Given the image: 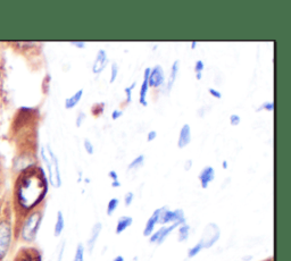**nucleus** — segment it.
I'll use <instances>...</instances> for the list:
<instances>
[{
  "mask_svg": "<svg viewBox=\"0 0 291 261\" xmlns=\"http://www.w3.org/2000/svg\"><path fill=\"white\" fill-rule=\"evenodd\" d=\"M85 253H86V249L85 245L82 243H78L75 250V254H74L73 261H85Z\"/></svg>",
  "mask_w": 291,
  "mask_h": 261,
  "instance_id": "21",
  "label": "nucleus"
},
{
  "mask_svg": "<svg viewBox=\"0 0 291 261\" xmlns=\"http://www.w3.org/2000/svg\"><path fill=\"white\" fill-rule=\"evenodd\" d=\"M13 241V228L6 219L0 221V261L6 257Z\"/></svg>",
  "mask_w": 291,
  "mask_h": 261,
  "instance_id": "4",
  "label": "nucleus"
},
{
  "mask_svg": "<svg viewBox=\"0 0 291 261\" xmlns=\"http://www.w3.org/2000/svg\"><path fill=\"white\" fill-rule=\"evenodd\" d=\"M223 168H226V161L223 162Z\"/></svg>",
  "mask_w": 291,
  "mask_h": 261,
  "instance_id": "43",
  "label": "nucleus"
},
{
  "mask_svg": "<svg viewBox=\"0 0 291 261\" xmlns=\"http://www.w3.org/2000/svg\"><path fill=\"white\" fill-rule=\"evenodd\" d=\"M191 141V128L189 124H184L180 129L179 140H178V147L180 149L186 148Z\"/></svg>",
  "mask_w": 291,
  "mask_h": 261,
  "instance_id": "12",
  "label": "nucleus"
},
{
  "mask_svg": "<svg viewBox=\"0 0 291 261\" xmlns=\"http://www.w3.org/2000/svg\"><path fill=\"white\" fill-rule=\"evenodd\" d=\"M240 122H241V117H240L239 115L232 114L230 116V124L232 125V126H238Z\"/></svg>",
  "mask_w": 291,
  "mask_h": 261,
  "instance_id": "28",
  "label": "nucleus"
},
{
  "mask_svg": "<svg viewBox=\"0 0 291 261\" xmlns=\"http://www.w3.org/2000/svg\"><path fill=\"white\" fill-rule=\"evenodd\" d=\"M198 179L200 181V185L202 189H207L209 188V185L212 183V182L214 181L215 179V170L212 166H206L204 169H202L199 176H198Z\"/></svg>",
  "mask_w": 291,
  "mask_h": 261,
  "instance_id": "11",
  "label": "nucleus"
},
{
  "mask_svg": "<svg viewBox=\"0 0 291 261\" xmlns=\"http://www.w3.org/2000/svg\"><path fill=\"white\" fill-rule=\"evenodd\" d=\"M149 86L158 88L164 83V71L160 65H156V66L150 69L149 73Z\"/></svg>",
  "mask_w": 291,
  "mask_h": 261,
  "instance_id": "9",
  "label": "nucleus"
},
{
  "mask_svg": "<svg viewBox=\"0 0 291 261\" xmlns=\"http://www.w3.org/2000/svg\"><path fill=\"white\" fill-rule=\"evenodd\" d=\"M133 198H135V194H133V192H128L126 195H124V203H126L127 207L131 206Z\"/></svg>",
  "mask_w": 291,
  "mask_h": 261,
  "instance_id": "30",
  "label": "nucleus"
},
{
  "mask_svg": "<svg viewBox=\"0 0 291 261\" xmlns=\"http://www.w3.org/2000/svg\"><path fill=\"white\" fill-rule=\"evenodd\" d=\"M108 176L110 177V179H112L113 181H117L118 180V175H117V173L115 170H110L109 173H108Z\"/></svg>",
  "mask_w": 291,
  "mask_h": 261,
  "instance_id": "36",
  "label": "nucleus"
},
{
  "mask_svg": "<svg viewBox=\"0 0 291 261\" xmlns=\"http://www.w3.org/2000/svg\"><path fill=\"white\" fill-rule=\"evenodd\" d=\"M204 68H205L204 62H202V60H197L196 65H195V72H196V74L202 73V71H204Z\"/></svg>",
  "mask_w": 291,
  "mask_h": 261,
  "instance_id": "31",
  "label": "nucleus"
},
{
  "mask_svg": "<svg viewBox=\"0 0 291 261\" xmlns=\"http://www.w3.org/2000/svg\"><path fill=\"white\" fill-rule=\"evenodd\" d=\"M82 96H83V89H80V90H77L72 97L67 98V99L65 100V108L66 109H73L74 107H75L78 102H80Z\"/></svg>",
  "mask_w": 291,
  "mask_h": 261,
  "instance_id": "17",
  "label": "nucleus"
},
{
  "mask_svg": "<svg viewBox=\"0 0 291 261\" xmlns=\"http://www.w3.org/2000/svg\"><path fill=\"white\" fill-rule=\"evenodd\" d=\"M204 249L202 248V244L200 243V242H198V243L195 245V246H192V248L189 249L188 251V257L189 258H193V257H196V255L200 252V251Z\"/></svg>",
  "mask_w": 291,
  "mask_h": 261,
  "instance_id": "24",
  "label": "nucleus"
},
{
  "mask_svg": "<svg viewBox=\"0 0 291 261\" xmlns=\"http://www.w3.org/2000/svg\"><path fill=\"white\" fill-rule=\"evenodd\" d=\"M122 115H123V110L115 109V110H113V113H112V118H113L114 120H116V119H118L119 117H121Z\"/></svg>",
  "mask_w": 291,
  "mask_h": 261,
  "instance_id": "34",
  "label": "nucleus"
},
{
  "mask_svg": "<svg viewBox=\"0 0 291 261\" xmlns=\"http://www.w3.org/2000/svg\"><path fill=\"white\" fill-rule=\"evenodd\" d=\"M132 223L133 218L130 216H122L121 218H118L116 228H115V233H116L117 235L122 234L124 231L128 230V228L132 225Z\"/></svg>",
  "mask_w": 291,
  "mask_h": 261,
  "instance_id": "16",
  "label": "nucleus"
},
{
  "mask_svg": "<svg viewBox=\"0 0 291 261\" xmlns=\"http://www.w3.org/2000/svg\"><path fill=\"white\" fill-rule=\"evenodd\" d=\"M71 45L77 47V48H85L86 42H78V41H73V42H71Z\"/></svg>",
  "mask_w": 291,
  "mask_h": 261,
  "instance_id": "37",
  "label": "nucleus"
},
{
  "mask_svg": "<svg viewBox=\"0 0 291 261\" xmlns=\"http://www.w3.org/2000/svg\"><path fill=\"white\" fill-rule=\"evenodd\" d=\"M149 73H150V68L148 67V68H146V71H145L144 81H142V84L140 88V93H139L140 104L144 107H147V105H148L147 101H146V96H147V92H148V88H149V82H148V80H149Z\"/></svg>",
  "mask_w": 291,
  "mask_h": 261,
  "instance_id": "15",
  "label": "nucleus"
},
{
  "mask_svg": "<svg viewBox=\"0 0 291 261\" xmlns=\"http://www.w3.org/2000/svg\"><path fill=\"white\" fill-rule=\"evenodd\" d=\"M101 230H103V224L101 223H96L94 227L91 228V234L89 240H88V250H89V252H92L95 249V245L97 243V240H98V237L101 233Z\"/></svg>",
  "mask_w": 291,
  "mask_h": 261,
  "instance_id": "13",
  "label": "nucleus"
},
{
  "mask_svg": "<svg viewBox=\"0 0 291 261\" xmlns=\"http://www.w3.org/2000/svg\"><path fill=\"white\" fill-rule=\"evenodd\" d=\"M135 86H136V82L132 83L130 86L124 89V91H126V93H127V101L128 102H131V100H132V90L135 89Z\"/></svg>",
  "mask_w": 291,
  "mask_h": 261,
  "instance_id": "29",
  "label": "nucleus"
},
{
  "mask_svg": "<svg viewBox=\"0 0 291 261\" xmlns=\"http://www.w3.org/2000/svg\"><path fill=\"white\" fill-rule=\"evenodd\" d=\"M159 212H160V208L159 209H157V210L154 211V213L150 216V218L148 219V222L146 224V226H145V230H144V236L148 237V236H150L152 233H154L155 231V227L157 224H158V219H159Z\"/></svg>",
  "mask_w": 291,
  "mask_h": 261,
  "instance_id": "14",
  "label": "nucleus"
},
{
  "mask_svg": "<svg viewBox=\"0 0 291 261\" xmlns=\"http://www.w3.org/2000/svg\"><path fill=\"white\" fill-rule=\"evenodd\" d=\"M85 119H86V113H78L77 115V118H76V126L77 127H81V125L82 123L85 122Z\"/></svg>",
  "mask_w": 291,
  "mask_h": 261,
  "instance_id": "32",
  "label": "nucleus"
},
{
  "mask_svg": "<svg viewBox=\"0 0 291 261\" xmlns=\"http://www.w3.org/2000/svg\"><path fill=\"white\" fill-rule=\"evenodd\" d=\"M156 137H157V132H156V130H150V132L148 133V135H147V141H148V142L154 141V140L156 139Z\"/></svg>",
  "mask_w": 291,
  "mask_h": 261,
  "instance_id": "35",
  "label": "nucleus"
},
{
  "mask_svg": "<svg viewBox=\"0 0 291 261\" xmlns=\"http://www.w3.org/2000/svg\"><path fill=\"white\" fill-rule=\"evenodd\" d=\"M65 228V221H64V215L62 211L57 212V218H56V223H55V227H54V235L58 237L62 235V233Z\"/></svg>",
  "mask_w": 291,
  "mask_h": 261,
  "instance_id": "18",
  "label": "nucleus"
},
{
  "mask_svg": "<svg viewBox=\"0 0 291 261\" xmlns=\"http://www.w3.org/2000/svg\"><path fill=\"white\" fill-rule=\"evenodd\" d=\"M47 192L48 183L44 170L33 167L25 169L18 176L14 188V199L17 208L27 215L44 201Z\"/></svg>",
  "mask_w": 291,
  "mask_h": 261,
  "instance_id": "1",
  "label": "nucleus"
},
{
  "mask_svg": "<svg viewBox=\"0 0 291 261\" xmlns=\"http://www.w3.org/2000/svg\"><path fill=\"white\" fill-rule=\"evenodd\" d=\"M262 109H264V110H267V111H273L274 110V104L272 101H267V102H264L260 108H258L257 111H261Z\"/></svg>",
  "mask_w": 291,
  "mask_h": 261,
  "instance_id": "27",
  "label": "nucleus"
},
{
  "mask_svg": "<svg viewBox=\"0 0 291 261\" xmlns=\"http://www.w3.org/2000/svg\"><path fill=\"white\" fill-rule=\"evenodd\" d=\"M144 160H145L144 155L138 156L137 158H135V159L132 160L131 164L129 165L128 169H129V170H131V169H133V168H138V167H140V166L142 165V162H144Z\"/></svg>",
  "mask_w": 291,
  "mask_h": 261,
  "instance_id": "23",
  "label": "nucleus"
},
{
  "mask_svg": "<svg viewBox=\"0 0 291 261\" xmlns=\"http://www.w3.org/2000/svg\"><path fill=\"white\" fill-rule=\"evenodd\" d=\"M118 199L116 198H113V199H110L109 201H108V204H107V210H106V212H107V215L108 216H112L114 211L116 210V208L118 207Z\"/></svg>",
  "mask_w": 291,
  "mask_h": 261,
  "instance_id": "22",
  "label": "nucleus"
},
{
  "mask_svg": "<svg viewBox=\"0 0 291 261\" xmlns=\"http://www.w3.org/2000/svg\"><path fill=\"white\" fill-rule=\"evenodd\" d=\"M118 75V65L116 63H113L112 64V74H110V83H114L115 80H116V77Z\"/></svg>",
  "mask_w": 291,
  "mask_h": 261,
  "instance_id": "25",
  "label": "nucleus"
},
{
  "mask_svg": "<svg viewBox=\"0 0 291 261\" xmlns=\"http://www.w3.org/2000/svg\"><path fill=\"white\" fill-rule=\"evenodd\" d=\"M196 45H197V42H196V41H193V42L191 44V46H192V47H191V48H192V49H195V48H196Z\"/></svg>",
  "mask_w": 291,
  "mask_h": 261,
  "instance_id": "42",
  "label": "nucleus"
},
{
  "mask_svg": "<svg viewBox=\"0 0 291 261\" xmlns=\"http://www.w3.org/2000/svg\"><path fill=\"white\" fill-rule=\"evenodd\" d=\"M14 261H43V255L35 248H22L16 253Z\"/></svg>",
  "mask_w": 291,
  "mask_h": 261,
  "instance_id": "8",
  "label": "nucleus"
},
{
  "mask_svg": "<svg viewBox=\"0 0 291 261\" xmlns=\"http://www.w3.org/2000/svg\"><path fill=\"white\" fill-rule=\"evenodd\" d=\"M186 165H187V166H186V170H189V169H190V167L192 166V160H190V159L187 160Z\"/></svg>",
  "mask_w": 291,
  "mask_h": 261,
  "instance_id": "40",
  "label": "nucleus"
},
{
  "mask_svg": "<svg viewBox=\"0 0 291 261\" xmlns=\"http://www.w3.org/2000/svg\"><path fill=\"white\" fill-rule=\"evenodd\" d=\"M179 67H180V60H175L172 65V68H171V74H170V78H169V91L172 89L175 80H177Z\"/></svg>",
  "mask_w": 291,
  "mask_h": 261,
  "instance_id": "19",
  "label": "nucleus"
},
{
  "mask_svg": "<svg viewBox=\"0 0 291 261\" xmlns=\"http://www.w3.org/2000/svg\"><path fill=\"white\" fill-rule=\"evenodd\" d=\"M85 149H86L88 155H94L95 148H94V144L91 143L90 140H88V139L85 140Z\"/></svg>",
  "mask_w": 291,
  "mask_h": 261,
  "instance_id": "26",
  "label": "nucleus"
},
{
  "mask_svg": "<svg viewBox=\"0 0 291 261\" xmlns=\"http://www.w3.org/2000/svg\"><path fill=\"white\" fill-rule=\"evenodd\" d=\"M44 213L41 210H32L25 216L20 228V236L22 241L31 243L35 240L43 223Z\"/></svg>",
  "mask_w": 291,
  "mask_h": 261,
  "instance_id": "2",
  "label": "nucleus"
},
{
  "mask_svg": "<svg viewBox=\"0 0 291 261\" xmlns=\"http://www.w3.org/2000/svg\"><path fill=\"white\" fill-rule=\"evenodd\" d=\"M209 92H210L211 96H213L215 98V99H221V98H222V93L219 90H216V89L210 88Z\"/></svg>",
  "mask_w": 291,
  "mask_h": 261,
  "instance_id": "33",
  "label": "nucleus"
},
{
  "mask_svg": "<svg viewBox=\"0 0 291 261\" xmlns=\"http://www.w3.org/2000/svg\"><path fill=\"white\" fill-rule=\"evenodd\" d=\"M189 233H190V226L187 225V224H182V225L179 226V232L178 236L179 242H186L189 237Z\"/></svg>",
  "mask_w": 291,
  "mask_h": 261,
  "instance_id": "20",
  "label": "nucleus"
},
{
  "mask_svg": "<svg viewBox=\"0 0 291 261\" xmlns=\"http://www.w3.org/2000/svg\"><path fill=\"white\" fill-rule=\"evenodd\" d=\"M113 261H124V258L122 257V255H117V257H115L113 259Z\"/></svg>",
  "mask_w": 291,
  "mask_h": 261,
  "instance_id": "41",
  "label": "nucleus"
},
{
  "mask_svg": "<svg viewBox=\"0 0 291 261\" xmlns=\"http://www.w3.org/2000/svg\"><path fill=\"white\" fill-rule=\"evenodd\" d=\"M41 156H43V159L46 162V166H47L50 184L56 189L61 188L62 176H61V170H59L58 159L56 155H55L54 151L52 150V148L47 146L43 148V150H41Z\"/></svg>",
  "mask_w": 291,
  "mask_h": 261,
  "instance_id": "3",
  "label": "nucleus"
},
{
  "mask_svg": "<svg viewBox=\"0 0 291 261\" xmlns=\"http://www.w3.org/2000/svg\"><path fill=\"white\" fill-rule=\"evenodd\" d=\"M64 249H65V243H63V246L61 248V251H59V254H58V261H62V259H63Z\"/></svg>",
  "mask_w": 291,
  "mask_h": 261,
  "instance_id": "38",
  "label": "nucleus"
},
{
  "mask_svg": "<svg viewBox=\"0 0 291 261\" xmlns=\"http://www.w3.org/2000/svg\"><path fill=\"white\" fill-rule=\"evenodd\" d=\"M180 225H182V224L180 223H174V224H171L170 226L168 227H161L159 228L158 231H156L155 233H152L150 235V243H155V244H161L163 242L168 239V236L172 233L175 228L179 227Z\"/></svg>",
  "mask_w": 291,
  "mask_h": 261,
  "instance_id": "7",
  "label": "nucleus"
},
{
  "mask_svg": "<svg viewBox=\"0 0 291 261\" xmlns=\"http://www.w3.org/2000/svg\"><path fill=\"white\" fill-rule=\"evenodd\" d=\"M220 236H221L220 227L216 225V224L211 223L205 227L204 233H202L201 239L199 242L202 244V248L209 249V248H212V246H213L216 242L219 241Z\"/></svg>",
  "mask_w": 291,
  "mask_h": 261,
  "instance_id": "5",
  "label": "nucleus"
},
{
  "mask_svg": "<svg viewBox=\"0 0 291 261\" xmlns=\"http://www.w3.org/2000/svg\"><path fill=\"white\" fill-rule=\"evenodd\" d=\"M108 64V58L107 54L104 49H100L98 53H97V57L95 59V63L92 65V73L94 74H99L104 71Z\"/></svg>",
  "mask_w": 291,
  "mask_h": 261,
  "instance_id": "10",
  "label": "nucleus"
},
{
  "mask_svg": "<svg viewBox=\"0 0 291 261\" xmlns=\"http://www.w3.org/2000/svg\"><path fill=\"white\" fill-rule=\"evenodd\" d=\"M186 224V217L182 209H177V210H169L168 207L160 208L158 224L166 225V224Z\"/></svg>",
  "mask_w": 291,
  "mask_h": 261,
  "instance_id": "6",
  "label": "nucleus"
},
{
  "mask_svg": "<svg viewBox=\"0 0 291 261\" xmlns=\"http://www.w3.org/2000/svg\"><path fill=\"white\" fill-rule=\"evenodd\" d=\"M112 186L113 188H119L121 186V183H119V181H113V183H112Z\"/></svg>",
  "mask_w": 291,
  "mask_h": 261,
  "instance_id": "39",
  "label": "nucleus"
}]
</instances>
